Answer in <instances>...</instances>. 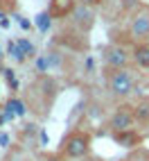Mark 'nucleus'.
Listing matches in <instances>:
<instances>
[{"label": "nucleus", "mask_w": 149, "mask_h": 161, "mask_svg": "<svg viewBox=\"0 0 149 161\" xmlns=\"http://www.w3.org/2000/svg\"><path fill=\"white\" fill-rule=\"evenodd\" d=\"M79 5H84V7H97V5H102L104 0H77Z\"/></svg>", "instance_id": "14"}, {"label": "nucleus", "mask_w": 149, "mask_h": 161, "mask_svg": "<svg viewBox=\"0 0 149 161\" xmlns=\"http://www.w3.org/2000/svg\"><path fill=\"white\" fill-rule=\"evenodd\" d=\"M18 46H20V50H23V55H25V57H34V46H32L27 39H20V41H18Z\"/></svg>", "instance_id": "11"}, {"label": "nucleus", "mask_w": 149, "mask_h": 161, "mask_svg": "<svg viewBox=\"0 0 149 161\" xmlns=\"http://www.w3.org/2000/svg\"><path fill=\"white\" fill-rule=\"evenodd\" d=\"M7 107H9V109H14L16 116H23V114H25V104L20 102V100H16V98H14V100H9Z\"/></svg>", "instance_id": "10"}, {"label": "nucleus", "mask_w": 149, "mask_h": 161, "mask_svg": "<svg viewBox=\"0 0 149 161\" xmlns=\"http://www.w3.org/2000/svg\"><path fill=\"white\" fill-rule=\"evenodd\" d=\"M50 18H52L50 14H41V16H39L36 23H39V30H41V32H45V30L50 27Z\"/></svg>", "instance_id": "12"}, {"label": "nucleus", "mask_w": 149, "mask_h": 161, "mask_svg": "<svg viewBox=\"0 0 149 161\" xmlns=\"http://www.w3.org/2000/svg\"><path fill=\"white\" fill-rule=\"evenodd\" d=\"M109 91L115 95V98H126L133 91V77L126 68H118L111 70L109 75Z\"/></svg>", "instance_id": "2"}, {"label": "nucleus", "mask_w": 149, "mask_h": 161, "mask_svg": "<svg viewBox=\"0 0 149 161\" xmlns=\"http://www.w3.org/2000/svg\"><path fill=\"white\" fill-rule=\"evenodd\" d=\"M9 161H18V159H9Z\"/></svg>", "instance_id": "17"}, {"label": "nucleus", "mask_w": 149, "mask_h": 161, "mask_svg": "<svg viewBox=\"0 0 149 161\" xmlns=\"http://www.w3.org/2000/svg\"><path fill=\"white\" fill-rule=\"evenodd\" d=\"M90 150V136L86 132H72L66 141H63V152L70 159H81L86 157Z\"/></svg>", "instance_id": "1"}, {"label": "nucleus", "mask_w": 149, "mask_h": 161, "mask_svg": "<svg viewBox=\"0 0 149 161\" xmlns=\"http://www.w3.org/2000/svg\"><path fill=\"white\" fill-rule=\"evenodd\" d=\"M133 120H136V114L129 109V107H120V109H115L111 120H109V127L113 132H126L133 127Z\"/></svg>", "instance_id": "5"}, {"label": "nucleus", "mask_w": 149, "mask_h": 161, "mask_svg": "<svg viewBox=\"0 0 149 161\" xmlns=\"http://www.w3.org/2000/svg\"><path fill=\"white\" fill-rule=\"evenodd\" d=\"M104 61H106V66H109L111 70H118V68H126L129 66V52H126L122 46H109V48H104Z\"/></svg>", "instance_id": "4"}, {"label": "nucleus", "mask_w": 149, "mask_h": 161, "mask_svg": "<svg viewBox=\"0 0 149 161\" xmlns=\"http://www.w3.org/2000/svg\"><path fill=\"white\" fill-rule=\"evenodd\" d=\"M129 36L136 43H145L149 41V12H140L131 18L129 23Z\"/></svg>", "instance_id": "3"}, {"label": "nucleus", "mask_w": 149, "mask_h": 161, "mask_svg": "<svg viewBox=\"0 0 149 161\" xmlns=\"http://www.w3.org/2000/svg\"><path fill=\"white\" fill-rule=\"evenodd\" d=\"M133 61H136L140 68H149V41L136 46V50H133Z\"/></svg>", "instance_id": "7"}, {"label": "nucleus", "mask_w": 149, "mask_h": 161, "mask_svg": "<svg viewBox=\"0 0 149 161\" xmlns=\"http://www.w3.org/2000/svg\"><path fill=\"white\" fill-rule=\"evenodd\" d=\"M136 118H138V120H147V118H149V104H142V107H138V111H136Z\"/></svg>", "instance_id": "13"}, {"label": "nucleus", "mask_w": 149, "mask_h": 161, "mask_svg": "<svg viewBox=\"0 0 149 161\" xmlns=\"http://www.w3.org/2000/svg\"><path fill=\"white\" fill-rule=\"evenodd\" d=\"M74 3H77V0H52L48 14L54 16V18H63V16L74 12Z\"/></svg>", "instance_id": "6"}, {"label": "nucleus", "mask_w": 149, "mask_h": 161, "mask_svg": "<svg viewBox=\"0 0 149 161\" xmlns=\"http://www.w3.org/2000/svg\"><path fill=\"white\" fill-rule=\"evenodd\" d=\"M0 57H3V55H0Z\"/></svg>", "instance_id": "18"}, {"label": "nucleus", "mask_w": 149, "mask_h": 161, "mask_svg": "<svg viewBox=\"0 0 149 161\" xmlns=\"http://www.w3.org/2000/svg\"><path fill=\"white\" fill-rule=\"evenodd\" d=\"M7 143H9V136H7V134H0V145L7 147Z\"/></svg>", "instance_id": "15"}, {"label": "nucleus", "mask_w": 149, "mask_h": 161, "mask_svg": "<svg viewBox=\"0 0 149 161\" xmlns=\"http://www.w3.org/2000/svg\"><path fill=\"white\" fill-rule=\"evenodd\" d=\"M115 141H118V143H122L124 147H131V143L136 141V136H133V132H131V130H126V132H118Z\"/></svg>", "instance_id": "8"}, {"label": "nucleus", "mask_w": 149, "mask_h": 161, "mask_svg": "<svg viewBox=\"0 0 149 161\" xmlns=\"http://www.w3.org/2000/svg\"><path fill=\"white\" fill-rule=\"evenodd\" d=\"M90 161H102V159H90Z\"/></svg>", "instance_id": "16"}, {"label": "nucleus", "mask_w": 149, "mask_h": 161, "mask_svg": "<svg viewBox=\"0 0 149 161\" xmlns=\"http://www.w3.org/2000/svg\"><path fill=\"white\" fill-rule=\"evenodd\" d=\"M9 55H12L16 61H25L27 57L23 55V50H20V46H18V41H16V43H9Z\"/></svg>", "instance_id": "9"}]
</instances>
